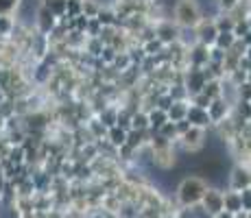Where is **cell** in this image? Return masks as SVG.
<instances>
[{"label": "cell", "instance_id": "1", "mask_svg": "<svg viewBox=\"0 0 251 218\" xmlns=\"http://www.w3.org/2000/svg\"><path fill=\"white\" fill-rule=\"evenodd\" d=\"M205 183L201 181V179L197 177H188L181 181L179 190H177V196H179V201L183 205H197V203L203 201L205 196Z\"/></svg>", "mask_w": 251, "mask_h": 218}, {"label": "cell", "instance_id": "2", "mask_svg": "<svg viewBox=\"0 0 251 218\" xmlns=\"http://www.w3.org/2000/svg\"><path fill=\"white\" fill-rule=\"evenodd\" d=\"M175 20L181 24L183 28H195L201 22V13L195 0H179L175 7Z\"/></svg>", "mask_w": 251, "mask_h": 218}, {"label": "cell", "instance_id": "3", "mask_svg": "<svg viewBox=\"0 0 251 218\" xmlns=\"http://www.w3.org/2000/svg\"><path fill=\"white\" fill-rule=\"evenodd\" d=\"M203 205L210 216H219L221 212H225L223 210V194H221V192H205Z\"/></svg>", "mask_w": 251, "mask_h": 218}, {"label": "cell", "instance_id": "4", "mask_svg": "<svg viewBox=\"0 0 251 218\" xmlns=\"http://www.w3.org/2000/svg\"><path fill=\"white\" fill-rule=\"evenodd\" d=\"M188 118H190L192 127H201V124H207L210 118H207V111H203L201 107H192L188 111Z\"/></svg>", "mask_w": 251, "mask_h": 218}, {"label": "cell", "instance_id": "5", "mask_svg": "<svg viewBox=\"0 0 251 218\" xmlns=\"http://www.w3.org/2000/svg\"><path fill=\"white\" fill-rule=\"evenodd\" d=\"M201 138H203V129H201V127H192V124H190V129L183 133V142H186L188 146H190V144H192V146H197V144L201 142Z\"/></svg>", "mask_w": 251, "mask_h": 218}, {"label": "cell", "instance_id": "6", "mask_svg": "<svg viewBox=\"0 0 251 218\" xmlns=\"http://www.w3.org/2000/svg\"><path fill=\"white\" fill-rule=\"evenodd\" d=\"M223 111H227V103H221L219 98L214 100V103L210 105V107H207V118H212V120H219L221 116H223Z\"/></svg>", "mask_w": 251, "mask_h": 218}, {"label": "cell", "instance_id": "7", "mask_svg": "<svg viewBox=\"0 0 251 218\" xmlns=\"http://www.w3.org/2000/svg\"><path fill=\"white\" fill-rule=\"evenodd\" d=\"M20 7V0H0V16L7 18L11 11H16V9Z\"/></svg>", "mask_w": 251, "mask_h": 218}, {"label": "cell", "instance_id": "8", "mask_svg": "<svg viewBox=\"0 0 251 218\" xmlns=\"http://www.w3.org/2000/svg\"><path fill=\"white\" fill-rule=\"evenodd\" d=\"M231 42H234V37H231V33H219V37H216V44H219L221 48H229Z\"/></svg>", "mask_w": 251, "mask_h": 218}]
</instances>
